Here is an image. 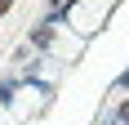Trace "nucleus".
Instances as JSON below:
<instances>
[{
  "instance_id": "nucleus-1",
  "label": "nucleus",
  "mask_w": 129,
  "mask_h": 125,
  "mask_svg": "<svg viewBox=\"0 0 129 125\" xmlns=\"http://www.w3.org/2000/svg\"><path fill=\"white\" fill-rule=\"evenodd\" d=\"M13 89H18V85H13V80H5V85H0V107H5V103L13 98Z\"/></svg>"
},
{
  "instance_id": "nucleus-2",
  "label": "nucleus",
  "mask_w": 129,
  "mask_h": 125,
  "mask_svg": "<svg viewBox=\"0 0 129 125\" xmlns=\"http://www.w3.org/2000/svg\"><path fill=\"white\" fill-rule=\"evenodd\" d=\"M120 121H125V125H129V103H125V107H120Z\"/></svg>"
},
{
  "instance_id": "nucleus-3",
  "label": "nucleus",
  "mask_w": 129,
  "mask_h": 125,
  "mask_svg": "<svg viewBox=\"0 0 129 125\" xmlns=\"http://www.w3.org/2000/svg\"><path fill=\"white\" fill-rule=\"evenodd\" d=\"M9 5H13V0H0V13H5V9H9Z\"/></svg>"
}]
</instances>
